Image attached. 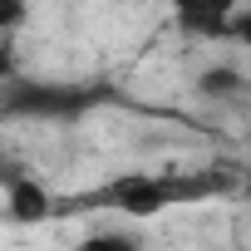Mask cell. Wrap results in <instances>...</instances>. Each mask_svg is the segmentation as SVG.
<instances>
[{"mask_svg": "<svg viewBox=\"0 0 251 251\" xmlns=\"http://www.w3.org/2000/svg\"><path fill=\"white\" fill-rule=\"evenodd\" d=\"M74 251H148V246L133 226H94V231L79 236Z\"/></svg>", "mask_w": 251, "mask_h": 251, "instance_id": "obj_3", "label": "cell"}, {"mask_svg": "<svg viewBox=\"0 0 251 251\" xmlns=\"http://www.w3.org/2000/svg\"><path fill=\"white\" fill-rule=\"evenodd\" d=\"M10 74H15V50L0 45V79H10Z\"/></svg>", "mask_w": 251, "mask_h": 251, "instance_id": "obj_7", "label": "cell"}, {"mask_svg": "<svg viewBox=\"0 0 251 251\" xmlns=\"http://www.w3.org/2000/svg\"><path fill=\"white\" fill-rule=\"evenodd\" d=\"M241 89H246V74L231 69V64H212V69L197 74V94L202 99H236Z\"/></svg>", "mask_w": 251, "mask_h": 251, "instance_id": "obj_4", "label": "cell"}, {"mask_svg": "<svg viewBox=\"0 0 251 251\" xmlns=\"http://www.w3.org/2000/svg\"><path fill=\"white\" fill-rule=\"evenodd\" d=\"M226 40H241V45L251 50V10H231V30H226Z\"/></svg>", "mask_w": 251, "mask_h": 251, "instance_id": "obj_6", "label": "cell"}, {"mask_svg": "<svg viewBox=\"0 0 251 251\" xmlns=\"http://www.w3.org/2000/svg\"><path fill=\"white\" fill-rule=\"evenodd\" d=\"M0 212L15 226H45L54 217V192L40 177H10L5 192H0Z\"/></svg>", "mask_w": 251, "mask_h": 251, "instance_id": "obj_2", "label": "cell"}, {"mask_svg": "<svg viewBox=\"0 0 251 251\" xmlns=\"http://www.w3.org/2000/svg\"><path fill=\"white\" fill-rule=\"evenodd\" d=\"M25 25H30V5H20V0H0V45H10Z\"/></svg>", "mask_w": 251, "mask_h": 251, "instance_id": "obj_5", "label": "cell"}, {"mask_svg": "<svg viewBox=\"0 0 251 251\" xmlns=\"http://www.w3.org/2000/svg\"><path fill=\"white\" fill-rule=\"evenodd\" d=\"M182 182H173V177H148V173H133V177H118L113 182V207L123 212V217H133V222H148V217H163L173 202H182Z\"/></svg>", "mask_w": 251, "mask_h": 251, "instance_id": "obj_1", "label": "cell"}]
</instances>
